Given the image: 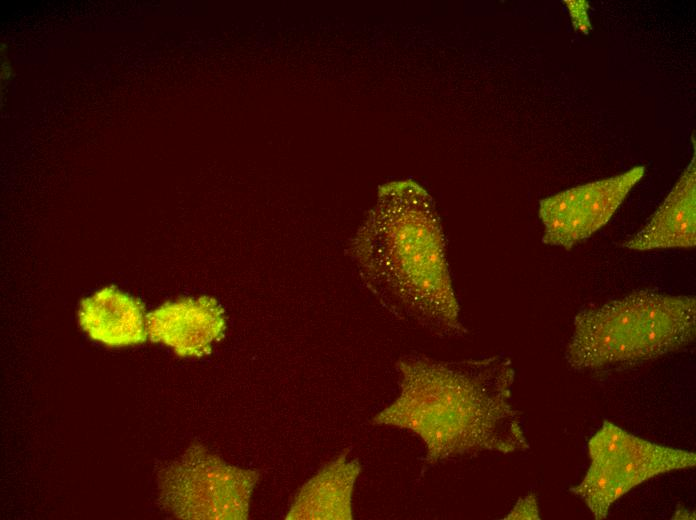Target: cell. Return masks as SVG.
<instances>
[{
    "label": "cell",
    "mask_w": 696,
    "mask_h": 520,
    "mask_svg": "<svg viewBox=\"0 0 696 520\" xmlns=\"http://www.w3.org/2000/svg\"><path fill=\"white\" fill-rule=\"evenodd\" d=\"M396 367L399 394L372 423L416 434L425 445L427 465L480 452L529 449L512 399L515 371L508 358L439 361L406 355Z\"/></svg>",
    "instance_id": "obj_1"
},
{
    "label": "cell",
    "mask_w": 696,
    "mask_h": 520,
    "mask_svg": "<svg viewBox=\"0 0 696 520\" xmlns=\"http://www.w3.org/2000/svg\"><path fill=\"white\" fill-rule=\"evenodd\" d=\"M349 251L363 283L394 317L442 337L462 332L442 226L423 187L411 180L380 187Z\"/></svg>",
    "instance_id": "obj_2"
},
{
    "label": "cell",
    "mask_w": 696,
    "mask_h": 520,
    "mask_svg": "<svg viewBox=\"0 0 696 520\" xmlns=\"http://www.w3.org/2000/svg\"><path fill=\"white\" fill-rule=\"evenodd\" d=\"M696 300L652 290L578 312L564 358L576 371L653 360L695 338Z\"/></svg>",
    "instance_id": "obj_3"
},
{
    "label": "cell",
    "mask_w": 696,
    "mask_h": 520,
    "mask_svg": "<svg viewBox=\"0 0 696 520\" xmlns=\"http://www.w3.org/2000/svg\"><path fill=\"white\" fill-rule=\"evenodd\" d=\"M589 465L570 492L597 520L633 488L672 471L693 468L692 451L661 445L633 435L605 420L587 444Z\"/></svg>",
    "instance_id": "obj_4"
},
{
    "label": "cell",
    "mask_w": 696,
    "mask_h": 520,
    "mask_svg": "<svg viewBox=\"0 0 696 520\" xmlns=\"http://www.w3.org/2000/svg\"><path fill=\"white\" fill-rule=\"evenodd\" d=\"M258 480L256 470L230 465L195 443L159 472V501L179 519L244 520Z\"/></svg>",
    "instance_id": "obj_5"
},
{
    "label": "cell",
    "mask_w": 696,
    "mask_h": 520,
    "mask_svg": "<svg viewBox=\"0 0 696 520\" xmlns=\"http://www.w3.org/2000/svg\"><path fill=\"white\" fill-rule=\"evenodd\" d=\"M645 174L643 166L557 193L540 201L542 241L570 249L602 228Z\"/></svg>",
    "instance_id": "obj_6"
},
{
    "label": "cell",
    "mask_w": 696,
    "mask_h": 520,
    "mask_svg": "<svg viewBox=\"0 0 696 520\" xmlns=\"http://www.w3.org/2000/svg\"><path fill=\"white\" fill-rule=\"evenodd\" d=\"M149 339L170 347L182 358L211 353L226 330L221 305L208 296L166 302L146 316Z\"/></svg>",
    "instance_id": "obj_7"
},
{
    "label": "cell",
    "mask_w": 696,
    "mask_h": 520,
    "mask_svg": "<svg viewBox=\"0 0 696 520\" xmlns=\"http://www.w3.org/2000/svg\"><path fill=\"white\" fill-rule=\"evenodd\" d=\"M360 472L357 459L348 458L346 452L339 454L303 484L285 519H352V495Z\"/></svg>",
    "instance_id": "obj_8"
},
{
    "label": "cell",
    "mask_w": 696,
    "mask_h": 520,
    "mask_svg": "<svg viewBox=\"0 0 696 520\" xmlns=\"http://www.w3.org/2000/svg\"><path fill=\"white\" fill-rule=\"evenodd\" d=\"M695 158L649 222L623 245L636 251L688 248L696 244Z\"/></svg>",
    "instance_id": "obj_9"
},
{
    "label": "cell",
    "mask_w": 696,
    "mask_h": 520,
    "mask_svg": "<svg viewBox=\"0 0 696 520\" xmlns=\"http://www.w3.org/2000/svg\"><path fill=\"white\" fill-rule=\"evenodd\" d=\"M78 319L91 339L109 347L136 345L147 339L141 302L113 286L83 299Z\"/></svg>",
    "instance_id": "obj_10"
},
{
    "label": "cell",
    "mask_w": 696,
    "mask_h": 520,
    "mask_svg": "<svg viewBox=\"0 0 696 520\" xmlns=\"http://www.w3.org/2000/svg\"><path fill=\"white\" fill-rule=\"evenodd\" d=\"M504 519H540L539 506L535 494L519 499Z\"/></svg>",
    "instance_id": "obj_11"
}]
</instances>
